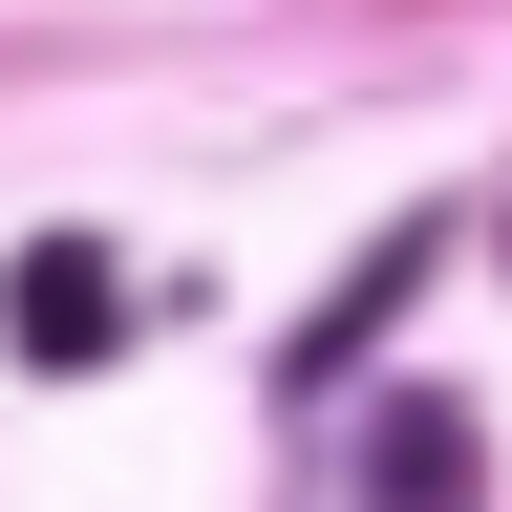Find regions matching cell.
I'll return each mask as SVG.
<instances>
[{"label": "cell", "instance_id": "obj_3", "mask_svg": "<svg viewBox=\"0 0 512 512\" xmlns=\"http://www.w3.org/2000/svg\"><path fill=\"white\" fill-rule=\"evenodd\" d=\"M427 256H448V214H406V235H384V256H363V278H342V299H320V320H299V342H278V384H342V363L384 342V320H406V299H427Z\"/></svg>", "mask_w": 512, "mask_h": 512}, {"label": "cell", "instance_id": "obj_2", "mask_svg": "<svg viewBox=\"0 0 512 512\" xmlns=\"http://www.w3.org/2000/svg\"><path fill=\"white\" fill-rule=\"evenodd\" d=\"M0 342H22V363H107V342H128V278H107L86 235H43L22 278H0Z\"/></svg>", "mask_w": 512, "mask_h": 512}, {"label": "cell", "instance_id": "obj_1", "mask_svg": "<svg viewBox=\"0 0 512 512\" xmlns=\"http://www.w3.org/2000/svg\"><path fill=\"white\" fill-rule=\"evenodd\" d=\"M342 512H491V427L448 406V384L342 406Z\"/></svg>", "mask_w": 512, "mask_h": 512}]
</instances>
